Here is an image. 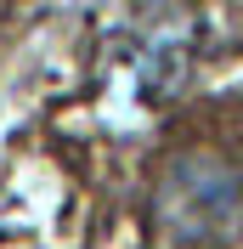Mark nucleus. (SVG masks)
<instances>
[{
	"instance_id": "obj_1",
	"label": "nucleus",
	"mask_w": 243,
	"mask_h": 249,
	"mask_svg": "<svg viewBox=\"0 0 243 249\" xmlns=\"http://www.w3.org/2000/svg\"><path fill=\"white\" fill-rule=\"evenodd\" d=\"M153 227L164 249H226L243 232V176L226 159L187 153L153 193Z\"/></svg>"
}]
</instances>
